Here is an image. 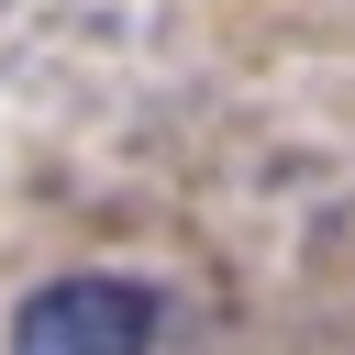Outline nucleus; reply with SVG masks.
Wrapping results in <instances>:
<instances>
[{
    "label": "nucleus",
    "instance_id": "f257e3e1",
    "mask_svg": "<svg viewBox=\"0 0 355 355\" xmlns=\"http://www.w3.org/2000/svg\"><path fill=\"white\" fill-rule=\"evenodd\" d=\"M155 333H166V300L144 277H111V266L44 277L11 311V355H155Z\"/></svg>",
    "mask_w": 355,
    "mask_h": 355
}]
</instances>
